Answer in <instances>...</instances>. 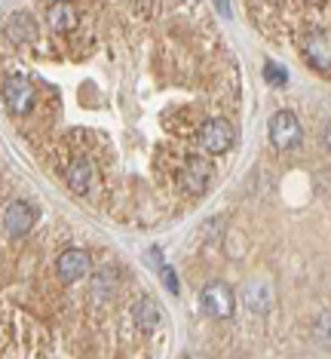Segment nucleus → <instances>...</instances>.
Returning <instances> with one entry per match:
<instances>
[{
  "instance_id": "ddd939ff",
  "label": "nucleus",
  "mask_w": 331,
  "mask_h": 359,
  "mask_svg": "<svg viewBox=\"0 0 331 359\" xmlns=\"http://www.w3.org/2000/svg\"><path fill=\"white\" fill-rule=\"evenodd\" d=\"M267 298H270L267 283H255V285H248V289H246V301H248V307H252V310H261V313H264V310L270 307Z\"/></svg>"
},
{
  "instance_id": "0eeeda50",
  "label": "nucleus",
  "mask_w": 331,
  "mask_h": 359,
  "mask_svg": "<svg viewBox=\"0 0 331 359\" xmlns=\"http://www.w3.org/2000/svg\"><path fill=\"white\" fill-rule=\"evenodd\" d=\"M90 267H92V261L83 249H64L59 261H55V271H59L64 283H77L83 276H90Z\"/></svg>"
},
{
  "instance_id": "39448f33",
  "label": "nucleus",
  "mask_w": 331,
  "mask_h": 359,
  "mask_svg": "<svg viewBox=\"0 0 331 359\" xmlns=\"http://www.w3.org/2000/svg\"><path fill=\"white\" fill-rule=\"evenodd\" d=\"M209 182H212V163L209 160H188L184 163V169L178 172V184L184 194H190V197H199V194H206Z\"/></svg>"
},
{
  "instance_id": "f8f14e48",
  "label": "nucleus",
  "mask_w": 331,
  "mask_h": 359,
  "mask_svg": "<svg viewBox=\"0 0 331 359\" xmlns=\"http://www.w3.org/2000/svg\"><path fill=\"white\" fill-rule=\"evenodd\" d=\"M46 25L52 31H71L77 25V13L71 10L68 4H52L50 10H46Z\"/></svg>"
},
{
  "instance_id": "1a4fd4ad",
  "label": "nucleus",
  "mask_w": 331,
  "mask_h": 359,
  "mask_svg": "<svg viewBox=\"0 0 331 359\" xmlns=\"http://www.w3.org/2000/svg\"><path fill=\"white\" fill-rule=\"evenodd\" d=\"M64 182H68V187L74 194H90V187L95 182V166L90 160H71V166H68V172H64Z\"/></svg>"
},
{
  "instance_id": "f257e3e1",
  "label": "nucleus",
  "mask_w": 331,
  "mask_h": 359,
  "mask_svg": "<svg viewBox=\"0 0 331 359\" xmlns=\"http://www.w3.org/2000/svg\"><path fill=\"white\" fill-rule=\"evenodd\" d=\"M233 142H237V129L224 117L206 120L203 129H199V148L206 154H227L233 148Z\"/></svg>"
},
{
  "instance_id": "2eb2a0df",
  "label": "nucleus",
  "mask_w": 331,
  "mask_h": 359,
  "mask_svg": "<svg viewBox=\"0 0 331 359\" xmlns=\"http://www.w3.org/2000/svg\"><path fill=\"white\" fill-rule=\"evenodd\" d=\"M160 276H163V285H166V289L172 292V295H178V292H181V285H178V276H175L172 267L163 264V267H160Z\"/></svg>"
},
{
  "instance_id": "9b49d317",
  "label": "nucleus",
  "mask_w": 331,
  "mask_h": 359,
  "mask_svg": "<svg viewBox=\"0 0 331 359\" xmlns=\"http://www.w3.org/2000/svg\"><path fill=\"white\" fill-rule=\"evenodd\" d=\"M160 320H163V313H160V307H157V301L153 298H139L132 304V323L139 325V329L144 332H150V329H157Z\"/></svg>"
},
{
  "instance_id": "7ed1b4c3",
  "label": "nucleus",
  "mask_w": 331,
  "mask_h": 359,
  "mask_svg": "<svg viewBox=\"0 0 331 359\" xmlns=\"http://www.w3.org/2000/svg\"><path fill=\"white\" fill-rule=\"evenodd\" d=\"M34 83L25 74H13L3 80V104L13 114H28L31 104H34Z\"/></svg>"
},
{
  "instance_id": "f03ea898",
  "label": "nucleus",
  "mask_w": 331,
  "mask_h": 359,
  "mask_svg": "<svg viewBox=\"0 0 331 359\" xmlns=\"http://www.w3.org/2000/svg\"><path fill=\"white\" fill-rule=\"evenodd\" d=\"M270 142L279 151H292L301 144V120L292 111H276L270 120Z\"/></svg>"
},
{
  "instance_id": "4468645a",
  "label": "nucleus",
  "mask_w": 331,
  "mask_h": 359,
  "mask_svg": "<svg viewBox=\"0 0 331 359\" xmlns=\"http://www.w3.org/2000/svg\"><path fill=\"white\" fill-rule=\"evenodd\" d=\"M264 77H267L273 86H286L288 71L282 68V65H276V62H264Z\"/></svg>"
},
{
  "instance_id": "9d476101",
  "label": "nucleus",
  "mask_w": 331,
  "mask_h": 359,
  "mask_svg": "<svg viewBox=\"0 0 331 359\" xmlns=\"http://www.w3.org/2000/svg\"><path fill=\"white\" fill-rule=\"evenodd\" d=\"M6 37H10L13 43H31V40L37 37V22L31 19L28 13H13L10 19H6Z\"/></svg>"
},
{
  "instance_id": "423d86ee",
  "label": "nucleus",
  "mask_w": 331,
  "mask_h": 359,
  "mask_svg": "<svg viewBox=\"0 0 331 359\" xmlns=\"http://www.w3.org/2000/svg\"><path fill=\"white\" fill-rule=\"evenodd\" d=\"M199 301H203V310L209 316H215V320H224V316L233 313V292L227 283H209L203 289V295H199Z\"/></svg>"
},
{
  "instance_id": "6e6552de",
  "label": "nucleus",
  "mask_w": 331,
  "mask_h": 359,
  "mask_svg": "<svg viewBox=\"0 0 331 359\" xmlns=\"http://www.w3.org/2000/svg\"><path fill=\"white\" fill-rule=\"evenodd\" d=\"M3 227H6V233L10 236H25L31 227H34V209H31L28 203H22V200L10 203L6 212H3Z\"/></svg>"
},
{
  "instance_id": "20e7f679",
  "label": "nucleus",
  "mask_w": 331,
  "mask_h": 359,
  "mask_svg": "<svg viewBox=\"0 0 331 359\" xmlns=\"http://www.w3.org/2000/svg\"><path fill=\"white\" fill-rule=\"evenodd\" d=\"M301 53H304V59L319 71V74L328 77V71H331V46H328L325 31H307V34L301 37Z\"/></svg>"
}]
</instances>
